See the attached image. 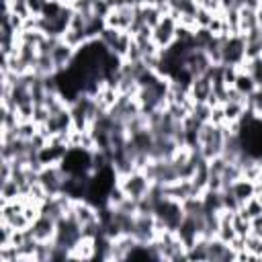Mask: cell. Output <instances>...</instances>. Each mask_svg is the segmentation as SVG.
I'll list each match as a JSON object with an SVG mask.
<instances>
[{
    "mask_svg": "<svg viewBox=\"0 0 262 262\" xmlns=\"http://www.w3.org/2000/svg\"><path fill=\"white\" fill-rule=\"evenodd\" d=\"M235 235H237V233H235V229H233V223H231V221H219V229H217V235H215V237H219V239H223V242L231 244Z\"/></svg>",
    "mask_w": 262,
    "mask_h": 262,
    "instance_id": "5bb4252c",
    "label": "cell"
},
{
    "mask_svg": "<svg viewBox=\"0 0 262 262\" xmlns=\"http://www.w3.org/2000/svg\"><path fill=\"white\" fill-rule=\"evenodd\" d=\"M76 51H78V49L72 47V45H68L63 39H59V41L55 43V47L51 49V59H53L57 72H63V70H68V68L72 66V61H74V57H76Z\"/></svg>",
    "mask_w": 262,
    "mask_h": 262,
    "instance_id": "8992f818",
    "label": "cell"
},
{
    "mask_svg": "<svg viewBox=\"0 0 262 262\" xmlns=\"http://www.w3.org/2000/svg\"><path fill=\"white\" fill-rule=\"evenodd\" d=\"M223 115H225V123H235L242 119V115L246 113V102H223Z\"/></svg>",
    "mask_w": 262,
    "mask_h": 262,
    "instance_id": "8fae6325",
    "label": "cell"
},
{
    "mask_svg": "<svg viewBox=\"0 0 262 262\" xmlns=\"http://www.w3.org/2000/svg\"><path fill=\"white\" fill-rule=\"evenodd\" d=\"M176 27H178V23H176V18L170 16V14L162 16V20L154 27L151 39H154V43L160 47V51L168 49V47L176 41Z\"/></svg>",
    "mask_w": 262,
    "mask_h": 262,
    "instance_id": "3957f363",
    "label": "cell"
},
{
    "mask_svg": "<svg viewBox=\"0 0 262 262\" xmlns=\"http://www.w3.org/2000/svg\"><path fill=\"white\" fill-rule=\"evenodd\" d=\"M213 14H215V12H211L209 8L199 6V10H196V14H194V18H196V27H199V29H201V27H209V23L213 20Z\"/></svg>",
    "mask_w": 262,
    "mask_h": 262,
    "instance_id": "2e32d148",
    "label": "cell"
},
{
    "mask_svg": "<svg viewBox=\"0 0 262 262\" xmlns=\"http://www.w3.org/2000/svg\"><path fill=\"white\" fill-rule=\"evenodd\" d=\"M55 229H57V221L53 217H49V215H43V213L29 225V233L37 242H53Z\"/></svg>",
    "mask_w": 262,
    "mask_h": 262,
    "instance_id": "5b68a950",
    "label": "cell"
},
{
    "mask_svg": "<svg viewBox=\"0 0 262 262\" xmlns=\"http://www.w3.org/2000/svg\"><path fill=\"white\" fill-rule=\"evenodd\" d=\"M27 4H29V10H31V14H37V16H41V14H43V6H45V0H27Z\"/></svg>",
    "mask_w": 262,
    "mask_h": 262,
    "instance_id": "e0dca14e",
    "label": "cell"
},
{
    "mask_svg": "<svg viewBox=\"0 0 262 262\" xmlns=\"http://www.w3.org/2000/svg\"><path fill=\"white\" fill-rule=\"evenodd\" d=\"M211 66H213V63H211V59H209L207 51H205V49H201V47H192V49L184 55V68L190 72V76H192V78L207 74V70H209Z\"/></svg>",
    "mask_w": 262,
    "mask_h": 262,
    "instance_id": "277c9868",
    "label": "cell"
},
{
    "mask_svg": "<svg viewBox=\"0 0 262 262\" xmlns=\"http://www.w3.org/2000/svg\"><path fill=\"white\" fill-rule=\"evenodd\" d=\"M246 250L248 252H252V254H256L258 258L262 256V237H258V235H246Z\"/></svg>",
    "mask_w": 262,
    "mask_h": 262,
    "instance_id": "9a60e30c",
    "label": "cell"
},
{
    "mask_svg": "<svg viewBox=\"0 0 262 262\" xmlns=\"http://www.w3.org/2000/svg\"><path fill=\"white\" fill-rule=\"evenodd\" d=\"M211 90H213V82H211V78L207 74L192 78V82L188 86V94H190V98L194 102H207Z\"/></svg>",
    "mask_w": 262,
    "mask_h": 262,
    "instance_id": "52a82bcc",
    "label": "cell"
},
{
    "mask_svg": "<svg viewBox=\"0 0 262 262\" xmlns=\"http://www.w3.org/2000/svg\"><path fill=\"white\" fill-rule=\"evenodd\" d=\"M233 88H235L237 92H242V94L248 98V96H250V94H252V92H254L258 86H256L254 78H252V76H250L246 70H242V68H239L237 78H235V82H233Z\"/></svg>",
    "mask_w": 262,
    "mask_h": 262,
    "instance_id": "30bf717a",
    "label": "cell"
},
{
    "mask_svg": "<svg viewBox=\"0 0 262 262\" xmlns=\"http://www.w3.org/2000/svg\"><path fill=\"white\" fill-rule=\"evenodd\" d=\"M246 108L252 111L256 117H262V88H256V90L246 98Z\"/></svg>",
    "mask_w": 262,
    "mask_h": 262,
    "instance_id": "4fadbf2b",
    "label": "cell"
},
{
    "mask_svg": "<svg viewBox=\"0 0 262 262\" xmlns=\"http://www.w3.org/2000/svg\"><path fill=\"white\" fill-rule=\"evenodd\" d=\"M119 184L125 190V194L131 196V199H135V201L143 199L149 192V188H151V180L145 176L143 170H133L131 174L119 178Z\"/></svg>",
    "mask_w": 262,
    "mask_h": 262,
    "instance_id": "7a4b0ae2",
    "label": "cell"
},
{
    "mask_svg": "<svg viewBox=\"0 0 262 262\" xmlns=\"http://www.w3.org/2000/svg\"><path fill=\"white\" fill-rule=\"evenodd\" d=\"M227 188L235 194V199L239 201V205H244L246 201H250L252 196H256V182H252V180H248L244 176L237 178L235 182H231Z\"/></svg>",
    "mask_w": 262,
    "mask_h": 262,
    "instance_id": "ba28073f",
    "label": "cell"
},
{
    "mask_svg": "<svg viewBox=\"0 0 262 262\" xmlns=\"http://www.w3.org/2000/svg\"><path fill=\"white\" fill-rule=\"evenodd\" d=\"M207 244H209L207 237H199L190 248H186V260H192V262L207 260Z\"/></svg>",
    "mask_w": 262,
    "mask_h": 262,
    "instance_id": "7c38bea8",
    "label": "cell"
},
{
    "mask_svg": "<svg viewBox=\"0 0 262 262\" xmlns=\"http://www.w3.org/2000/svg\"><path fill=\"white\" fill-rule=\"evenodd\" d=\"M246 61V37L244 35H223V59L221 66L242 68Z\"/></svg>",
    "mask_w": 262,
    "mask_h": 262,
    "instance_id": "6da1fadb",
    "label": "cell"
},
{
    "mask_svg": "<svg viewBox=\"0 0 262 262\" xmlns=\"http://www.w3.org/2000/svg\"><path fill=\"white\" fill-rule=\"evenodd\" d=\"M237 14H239V35H248L250 31H254V29L260 27V23H258V10L239 8Z\"/></svg>",
    "mask_w": 262,
    "mask_h": 262,
    "instance_id": "9c48e42d",
    "label": "cell"
}]
</instances>
